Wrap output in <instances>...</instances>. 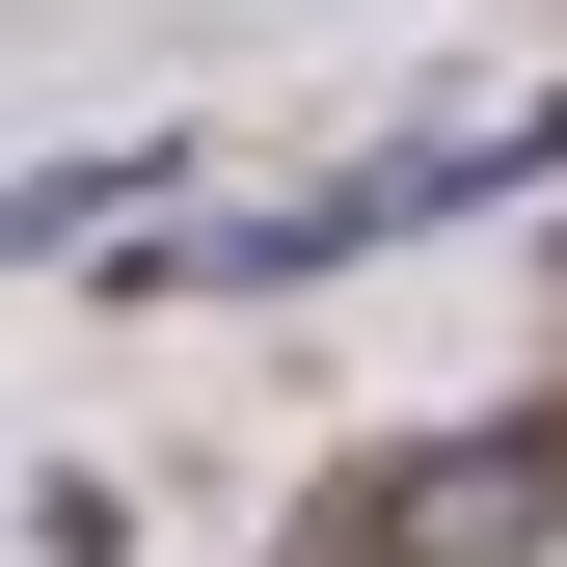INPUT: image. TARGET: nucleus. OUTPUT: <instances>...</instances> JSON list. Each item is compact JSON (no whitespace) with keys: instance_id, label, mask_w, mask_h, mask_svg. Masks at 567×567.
Returning <instances> with one entry per match:
<instances>
[{"instance_id":"f257e3e1","label":"nucleus","mask_w":567,"mask_h":567,"mask_svg":"<svg viewBox=\"0 0 567 567\" xmlns=\"http://www.w3.org/2000/svg\"><path fill=\"white\" fill-rule=\"evenodd\" d=\"M298 540L324 567H540L567 540V433H405L379 486H324Z\"/></svg>"}]
</instances>
